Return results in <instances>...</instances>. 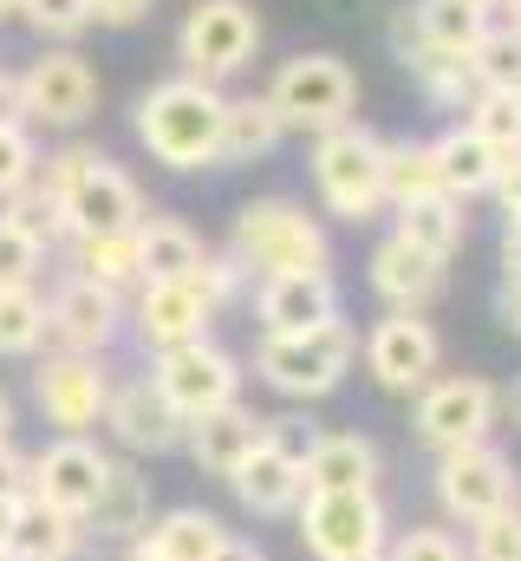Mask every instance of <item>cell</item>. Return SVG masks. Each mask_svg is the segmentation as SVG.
I'll return each mask as SVG.
<instances>
[{"label": "cell", "instance_id": "6da1fadb", "mask_svg": "<svg viewBox=\"0 0 521 561\" xmlns=\"http://www.w3.org/2000/svg\"><path fill=\"white\" fill-rule=\"evenodd\" d=\"M222 105H229L222 85L176 72L137 99V144L170 170H216L222 163Z\"/></svg>", "mask_w": 521, "mask_h": 561}, {"label": "cell", "instance_id": "7a4b0ae2", "mask_svg": "<svg viewBox=\"0 0 521 561\" xmlns=\"http://www.w3.org/2000/svg\"><path fill=\"white\" fill-rule=\"evenodd\" d=\"M229 255L248 275H333V242L320 216H306L293 196H255L235 209V242Z\"/></svg>", "mask_w": 521, "mask_h": 561}, {"label": "cell", "instance_id": "3957f363", "mask_svg": "<svg viewBox=\"0 0 521 561\" xmlns=\"http://www.w3.org/2000/svg\"><path fill=\"white\" fill-rule=\"evenodd\" d=\"M352 359H359V327L346 313L326 320V327H306V333H260V346H255L260 386L280 392V399H300V405L339 392Z\"/></svg>", "mask_w": 521, "mask_h": 561}, {"label": "cell", "instance_id": "277c9868", "mask_svg": "<svg viewBox=\"0 0 521 561\" xmlns=\"http://www.w3.org/2000/svg\"><path fill=\"white\" fill-rule=\"evenodd\" d=\"M260 99L274 105L280 131L326 138V131L359 118V79H352V66L339 53H293V59H280V72L267 79Z\"/></svg>", "mask_w": 521, "mask_h": 561}, {"label": "cell", "instance_id": "5b68a950", "mask_svg": "<svg viewBox=\"0 0 521 561\" xmlns=\"http://www.w3.org/2000/svg\"><path fill=\"white\" fill-rule=\"evenodd\" d=\"M313 190L339 222H372L385 209V138L359 118L313 138Z\"/></svg>", "mask_w": 521, "mask_h": 561}, {"label": "cell", "instance_id": "8992f818", "mask_svg": "<svg viewBox=\"0 0 521 561\" xmlns=\"http://www.w3.org/2000/svg\"><path fill=\"white\" fill-rule=\"evenodd\" d=\"M157 399L183 419V431L222 405H242V359L216 340H189V346H170V353H150V373Z\"/></svg>", "mask_w": 521, "mask_h": 561}, {"label": "cell", "instance_id": "52a82bcc", "mask_svg": "<svg viewBox=\"0 0 521 561\" xmlns=\"http://www.w3.org/2000/svg\"><path fill=\"white\" fill-rule=\"evenodd\" d=\"M255 46H260V13L248 0H196L176 26V59L202 85H222V79L248 72Z\"/></svg>", "mask_w": 521, "mask_h": 561}, {"label": "cell", "instance_id": "ba28073f", "mask_svg": "<svg viewBox=\"0 0 521 561\" xmlns=\"http://www.w3.org/2000/svg\"><path fill=\"white\" fill-rule=\"evenodd\" d=\"M521 483H516V463L509 450H496L489 437L483 444H463V450H437V510L463 529L516 510Z\"/></svg>", "mask_w": 521, "mask_h": 561}, {"label": "cell", "instance_id": "9c48e42d", "mask_svg": "<svg viewBox=\"0 0 521 561\" xmlns=\"http://www.w3.org/2000/svg\"><path fill=\"white\" fill-rule=\"evenodd\" d=\"M20 79V118H26V131L33 125H46V131H79L92 112H99V72H92V59L85 53H72V46H46L26 72H13Z\"/></svg>", "mask_w": 521, "mask_h": 561}, {"label": "cell", "instance_id": "30bf717a", "mask_svg": "<svg viewBox=\"0 0 521 561\" xmlns=\"http://www.w3.org/2000/svg\"><path fill=\"white\" fill-rule=\"evenodd\" d=\"M300 542L313 561H346V556H385L391 516L379 490H333V496H300Z\"/></svg>", "mask_w": 521, "mask_h": 561}, {"label": "cell", "instance_id": "8fae6325", "mask_svg": "<svg viewBox=\"0 0 521 561\" xmlns=\"http://www.w3.org/2000/svg\"><path fill=\"white\" fill-rule=\"evenodd\" d=\"M112 399V366L92 353H46L33 366V405L53 424V437H92V424H105Z\"/></svg>", "mask_w": 521, "mask_h": 561}, {"label": "cell", "instance_id": "7c38bea8", "mask_svg": "<svg viewBox=\"0 0 521 561\" xmlns=\"http://www.w3.org/2000/svg\"><path fill=\"white\" fill-rule=\"evenodd\" d=\"M502 419V392L483 379V373H450V379H430L417 392V437L430 450H463V444H483Z\"/></svg>", "mask_w": 521, "mask_h": 561}, {"label": "cell", "instance_id": "4fadbf2b", "mask_svg": "<svg viewBox=\"0 0 521 561\" xmlns=\"http://www.w3.org/2000/svg\"><path fill=\"white\" fill-rule=\"evenodd\" d=\"M112 463L118 457L105 444H92V437H53L46 450H33V496L46 510H59V516L85 523L99 490H105V477H112Z\"/></svg>", "mask_w": 521, "mask_h": 561}, {"label": "cell", "instance_id": "5bb4252c", "mask_svg": "<svg viewBox=\"0 0 521 561\" xmlns=\"http://www.w3.org/2000/svg\"><path fill=\"white\" fill-rule=\"evenodd\" d=\"M359 353H366V373L385 386V392H424L430 379H437V366H443V340H437V327L424 320V313H385L366 340H359Z\"/></svg>", "mask_w": 521, "mask_h": 561}, {"label": "cell", "instance_id": "9a60e30c", "mask_svg": "<svg viewBox=\"0 0 521 561\" xmlns=\"http://www.w3.org/2000/svg\"><path fill=\"white\" fill-rule=\"evenodd\" d=\"M125 333V294L112 287H92V280L66 275L46 300V340L53 353H92L105 359V346Z\"/></svg>", "mask_w": 521, "mask_h": 561}, {"label": "cell", "instance_id": "2e32d148", "mask_svg": "<svg viewBox=\"0 0 521 561\" xmlns=\"http://www.w3.org/2000/svg\"><path fill=\"white\" fill-rule=\"evenodd\" d=\"M300 457H306V444H293L287 419H267V437L255 444V457L229 477L235 503H242L248 516H293V510H300V496H306Z\"/></svg>", "mask_w": 521, "mask_h": 561}, {"label": "cell", "instance_id": "e0dca14e", "mask_svg": "<svg viewBox=\"0 0 521 561\" xmlns=\"http://www.w3.org/2000/svg\"><path fill=\"white\" fill-rule=\"evenodd\" d=\"M125 320H130V333L143 340V353H170V346L209 340V320H216V307H209V300H202L189 280H143Z\"/></svg>", "mask_w": 521, "mask_h": 561}, {"label": "cell", "instance_id": "ac0fdd59", "mask_svg": "<svg viewBox=\"0 0 521 561\" xmlns=\"http://www.w3.org/2000/svg\"><path fill=\"white\" fill-rule=\"evenodd\" d=\"M105 431L118 437V450L130 457H163V450H183V419L157 399V386L137 373V379H112V399H105Z\"/></svg>", "mask_w": 521, "mask_h": 561}, {"label": "cell", "instance_id": "d6986e66", "mask_svg": "<svg viewBox=\"0 0 521 561\" xmlns=\"http://www.w3.org/2000/svg\"><path fill=\"white\" fill-rule=\"evenodd\" d=\"M267 437V419L248 412V405H222V412H209V419H196L183 431V450H189V463L202 470V477H235L248 457H255V444Z\"/></svg>", "mask_w": 521, "mask_h": 561}, {"label": "cell", "instance_id": "ffe728a7", "mask_svg": "<svg viewBox=\"0 0 521 561\" xmlns=\"http://www.w3.org/2000/svg\"><path fill=\"white\" fill-rule=\"evenodd\" d=\"M306 496H333V490H379V444L359 431H313L306 457H300Z\"/></svg>", "mask_w": 521, "mask_h": 561}, {"label": "cell", "instance_id": "44dd1931", "mask_svg": "<svg viewBox=\"0 0 521 561\" xmlns=\"http://www.w3.org/2000/svg\"><path fill=\"white\" fill-rule=\"evenodd\" d=\"M260 333H306L339 320V287L333 275H267L255 294Z\"/></svg>", "mask_w": 521, "mask_h": 561}, {"label": "cell", "instance_id": "7402d4cb", "mask_svg": "<svg viewBox=\"0 0 521 561\" xmlns=\"http://www.w3.org/2000/svg\"><path fill=\"white\" fill-rule=\"evenodd\" d=\"M443 268H450V262H430L424 249L385 236V242L372 249V294L385 300L391 313H424V307L443 294Z\"/></svg>", "mask_w": 521, "mask_h": 561}, {"label": "cell", "instance_id": "603a6c76", "mask_svg": "<svg viewBox=\"0 0 521 561\" xmlns=\"http://www.w3.org/2000/svg\"><path fill=\"white\" fill-rule=\"evenodd\" d=\"M222 542H229L222 516H216V510H196V503H183V510H163V516H150V529L130 542V556H143V561H209Z\"/></svg>", "mask_w": 521, "mask_h": 561}, {"label": "cell", "instance_id": "cb8c5ba5", "mask_svg": "<svg viewBox=\"0 0 521 561\" xmlns=\"http://www.w3.org/2000/svg\"><path fill=\"white\" fill-rule=\"evenodd\" d=\"M489 26H496V20H489V7H476V0H417V13H410L397 33L417 39V46H430V53L470 59Z\"/></svg>", "mask_w": 521, "mask_h": 561}, {"label": "cell", "instance_id": "d4e9b609", "mask_svg": "<svg viewBox=\"0 0 521 561\" xmlns=\"http://www.w3.org/2000/svg\"><path fill=\"white\" fill-rule=\"evenodd\" d=\"M430 157H437V190H443L450 203H470V196H489V190H496L502 157L476 138L470 125H450L443 138H430Z\"/></svg>", "mask_w": 521, "mask_h": 561}, {"label": "cell", "instance_id": "484cf974", "mask_svg": "<svg viewBox=\"0 0 521 561\" xmlns=\"http://www.w3.org/2000/svg\"><path fill=\"white\" fill-rule=\"evenodd\" d=\"M202 236L189 229V222H176V216H143L137 222V275L143 280H189L202 268Z\"/></svg>", "mask_w": 521, "mask_h": 561}, {"label": "cell", "instance_id": "4316f807", "mask_svg": "<svg viewBox=\"0 0 521 561\" xmlns=\"http://www.w3.org/2000/svg\"><path fill=\"white\" fill-rule=\"evenodd\" d=\"M150 529V477H137L130 463H112L92 516H85V536H112V542H137Z\"/></svg>", "mask_w": 521, "mask_h": 561}, {"label": "cell", "instance_id": "83f0119b", "mask_svg": "<svg viewBox=\"0 0 521 561\" xmlns=\"http://www.w3.org/2000/svg\"><path fill=\"white\" fill-rule=\"evenodd\" d=\"M79 542H85V523L46 510L39 496H26L20 516H13V529H7V556L13 561H72Z\"/></svg>", "mask_w": 521, "mask_h": 561}, {"label": "cell", "instance_id": "f1b7e54d", "mask_svg": "<svg viewBox=\"0 0 521 561\" xmlns=\"http://www.w3.org/2000/svg\"><path fill=\"white\" fill-rule=\"evenodd\" d=\"M397 242H410V249H424L430 262H450L456 249H463V236H470V216H463V203H450V196H424V203H404L397 209V229H391Z\"/></svg>", "mask_w": 521, "mask_h": 561}, {"label": "cell", "instance_id": "f546056e", "mask_svg": "<svg viewBox=\"0 0 521 561\" xmlns=\"http://www.w3.org/2000/svg\"><path fill=\"white\" fill-rule=\"evenodd\" d=\"M397 53H404V66L417 72V85H424V99H430L437 112H470V99L483 92V85H476V66H470V59L430 53V46L404 39V33H397Z\"/></svg>", "mask_w": 521, "mask_h": 561}, {"label": "cell", "instance_id": "4dcf8cb0", "mask_svg": "<svg viewBox=\"0 0 521 561\" xmlns=\"http://www.w3.org/2000/svg\"><path fill=\"white\" fill-rule=\"evenodd\" d=\"M72 275L92 280V287H112V294H137V229L130 236H72Z\"/></svg>", "mask_w": 521, "mask_h": 561}, {"label": "cell", "instance_id": "1f68e13d", "mask_svg": "<svg viewBox=\"0 0 521 561\" xmlns=\"http://www.w3.org/2000/svg\"><path fill=\"white\" fill-rule=\"evenodd\" d=\"M280 138L287 131H280V118H274V105L260 92L222 105V163H260V157H274Z\"/></svg>", "mask_w": 521, "mask_h": 561}, {"label": "cell", "instance_id": "d6a6232c", "mask_svg": "<svg viewBox=\"0 0 521 561\" xmlns=\"http://www.w3.org/2000/svg\"><path fill=\"white\" fill-rule=\"evenodd\" d=\"M424 196H443L437 190V157L424 138H385V203H424Z\"/></svg>", "mask_w": 521, "mask_h": 561}, {"label": "cell", "instance_id": "836d02e7", "mask_svg": "<svg viewBox=\"0 0 521 561\" xmlns=\"http://www.w3.org/2000/svg\"><path fill=\"white\" fill-rule=\"evenodd\" d=\"M39 346H46L39 287H0V359H33Z\"/></svg>", "mask_w": 521, "mask_h": 561}, {"label": "cell", "instance_id": "e575fe53", "mask_svg": "<svg viewBox=\"0 0 521 561\" xmlns=\"http://www.w3.org/2000/svg\"><path fill=\"white\" fill-rule=\"evenodd\" d=\"M463 125L489 144L496 157H521V92H476Z\"/></svg>", "mask_w": 521, "mask_h": 561}, {"label": "cell", "instance_id": "d590c367", "mask_svg": "<svg viewBox=\"0 0 521 561\" xmlns=\"http://www.w3.org/2000/svg\"><path fill=\"white\" fill-rule=\"evenodd\" d=\"M470 66H476L483 92H521V33L516 26H489L483 46L470 53Z\"/></svg>", "mask_w": 521, "mask_h": 561}, {"label": "cell", "instance_id": "8d00e7d4", "mask_svg": "<svg viewBox=\"0 0 521 561\" xmlns=\"http://www.w3.org/2000/svg\"><path fill=\"white\" fill-rule=\"evenodd\" d=\"M46 242H33L13 216H0V287H33L39 268H46Z\"/></svg>", "mask_w": 521, "mask_h": 561}, {"label": "cell", "instance_id": "74e56055", "mask_svg": "<svg viewBox=\"0 0 521 561\" xmlns=\"http://www.w3.org/2000/svg\"><path fill=\"white\" fill-rule=\"evenodd\" d=\"M385 561H470V549H463V536H450L437 523H410L385 542Z\"/></svg>", "mask_w": 521, "mask_h": 561}, {"label": "cell", "instance_id": "f35d334b", "mask_svg": "<svg viewBox=\"0 0 521 561\" xmlns=\"http://www.w3.org/2000/svg\"><path fill=\"white\" fill-rule=\"evenodd\" d=\"M20 20L39 33V39H79L92 26V0H20Z\"/></svg>", "mask_w": 521, "mask_h": 561}, {"label": "cell", "instance_id": "ab89813d", "mask_svg": "<svg viewBox=\"0 0 521 561\" xmlns=\"http://www.w3.org/2000/svg\"><path fill=\"white\" fill-rule=\"evenodd\" d=\"M463 549H470V561H521V503L489 516V523H476Z\"/></svg>", "mask_w": 521, "mask_h": 561}, {"label": "cell", "instance_id": "60d3db41", "mask_svg": "<svg viewBox=\"0 0 521 561\" xmlns=\"http://www.w3.org/2000/svg\"><path fill=\"white\" fill-rule=\"evenodd\" d=\"M33 170H39V144H33V131H26V125L0 131V203L20 196V190L33 183Z\"/></svg>", "mask_w": 521, "mask_h": 561}, {"label": "cell", "instance_id": "b9f144b4", "mask_svg": "<svg viewBox=\"0 0 521 561\" xmlns=\"http://www.w3.org/2000/svg\"><path fill=\"white\" fill-rule=\"evenodd\" d=\"M242 280H248V268H242L235 255H202V268L189 275V287H196V294H202V300H209V307L222 313V307H229V300L242 294Z\"/></svg>", "mask_w": 521, "mask_h": 561}, {"label": "cell", "instance_id": "7bdbcfd3", "mask_svg": "<svg viewBox=\"0 0 521 561\" xmlns=\"http://www.w3.org/2000/svg\"><path fill=\"white\" fill-rule=\"evenodd\" d=\"M496 313H502L509 333H521V236H502V287H496Z\"/></svg>", "mask_w": 521, "mask_h": 561}, {"label": "cell", "instance_id": "ee69618b", "mask_svg": "<svg viewBox=\"0 0 521 561\" xmlns=\"http://www.w3.org/2000/svg\"><path fill=\"white\" fill-rule=\"evenodd\" d=\"M33 496V457L0 444V503H26Z\"/></svg>", "mask_w": 521, "mask_h": 561}, {"label": "cell", "instance_id": "f6af8a7d", "mask_svg": "<svg viewBox=\"0 0 521 561\" xmlns=\"http://www.w3.org/2000/svg\"><path fill=\"white\" fill-rule=\"evenodd\" d=\"M150 7H157V0H92V20H99V26H137Z\"/></svg>", "mask_w": 521, "mask_h": 561}, {"label": "cell", "instance_id": "bcb514c9", "mask_svg": "<svg viewBox=\"0 0 521 561\" xmlns=\"http://www.w3.org/2000/svg\"><path fill=\"white\" fill-rule=\"evenodd\" d=\"M496 203H502V216H521V157H502V170H496V190H489Z\"/></svg>", "mask_w": 521, "mask_h": 561}, {"label": "cell", "instance_id": "7dc6e473", "mask_svg": "<svg viewBox=\"0 0 521 561\" xmlns=\"http://www.w3.org/2000/svg\"><path fill=\"white\" fill-rule=\"evenodd\" d=\"M13 125H26V118H20V79L0 66V131H13Z\"/></svg>", "mask_w": 521, "mask_h": 561}, {"label": "cell", "instance_id": "c3c4849f", "mask_svg": "<svg viewBox=\"0 0 521 561\" xmlns=\"http://www.w3.org/2000/svg\"><path fill=\"white\" fill-rule=\"evenodd\" d=\"M209 561H267V549H260V542H248V536H229V542H222Z\"/></svg>", "mask_w": 521, "mask_h": 561}, {"label": "cell", "instance_id": "681fc988", "mask_svg": "<svg viewBox=\"0 0 521 561\" xmlns=\"http://www.w3.org/2000/svg\"><path fill=\"white\" fill-rule=\"evenodd\" d=\"M502 419H509V424L521 431V379L509 386V392H502Z\"/></svg>", "mask_w": 521, "mask_h": 561}, {"label": "cell", "instance_id": "f907efd6", "mask_svg": "<svg viewBox=\"0 0 521 561\" xmlns=\"http://www.w3.org/2000/svg\"><path fill=\"white\" fill-rule=\"evenodd\" d=\"M0 444H13V399L0 392Z\"/></svg>", "mask_w": 521, "mask_h": 561}, {"label": "cell", "instance_id": "816d5d0a", "mask_svg": "<svg viewBox=\"0 0 521 561\" xmlns=\"http://www.w3.org/2000/svg\"><path fill=\"white\" fill-rule=\"evenodd\" d=\"M496 13H502V26H516L521 33V0H496Z\"/></svg>", "mask_w": 521, "mask_h": 561}, {"label": "cell", "instance_id": "f5cc1de1", "mask_svg": "<svg viewBox=\"0 0 521 561\" xmlns=\"http://www.w3.org/2000/svg\"><path fill=\"white\" fill-rule=\"evenodd\" d=\"M13 516H20V503H0V542H7V529H13Z\"/></svg>", "mask_w": 521, "mask_h": 561}, {"label": "cell", "instance_id": "db71d44e", "mask_svg": "<svg viewBox=\"0 0 521 561\" xmlns=\"http://www.w3.org/2000/svg\"><path fill=\"white\" fill-rule=\"evenodd\" d=\"M20 13V0H0V20H13Z\"/></svg>", "mask_w": 521, "mask_h": 561}, {"label": "cell", "instance_id": "11a10c76", "mask_svg": "<svg viewBox=\"0 0 521 561\" xmlns=\"http://www.w3.org/2000/svg\"><path fill=\"white\" fill-rule=\"evenodd\" d=\"M346 561H385V556H346Z\"/></svg>", "mask_w": 521, "mask_h": 561}, {"label": "cell", "instance_id": "9f6ffc18", "mask_svg": "<svg viewBox=\"0 0 521 561\" xmlns=\"http://www.w3.org/2000/svg\"><path fill=\"white\" fill-rule=\"evenodd\" d=\"M0 561H13V556H7V542H0Z\"/></svg>", "mask_w": 521, "mask_h": 561}, {"label": "cell", "instance_id": "6f0895ef", "mask_svg": "<svg viewBox=\"0 0 521 561\" xmlns=\"http://www.w3.org/2000/svg\"><path fill=\"white\" fill-rule=\"evenodd\" d=\"M130 561H143V556H130Z\"/></svg>", "mask_w": 521, "mask_h": 561}]
</instances>
